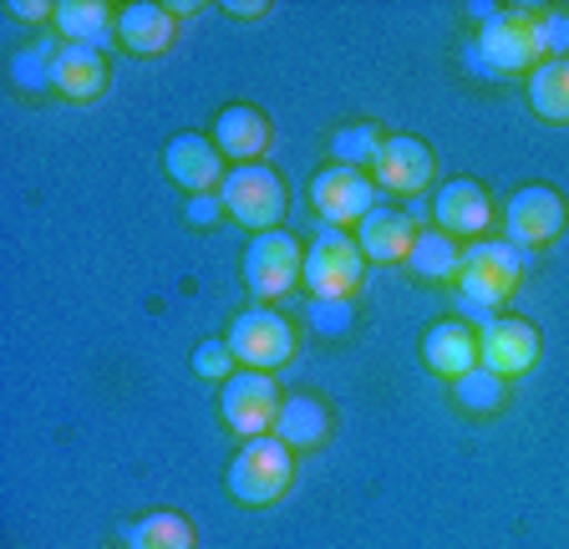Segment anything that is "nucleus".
<instances>
[{
	"instance_id": "nucleus-13",
	"label": "nucleus",
	"mask_w": 569,
	"mask_h": 549,
	"mask_svg": "<svg viewBox=\"0 0 569 549\" xmlns=\"http://www.w3.org/2000/svg\"><path fill=\"white\" fill-rule=\"evenodd\" d=\"M163 168H168V179L183 183L189 193H219V183H224V153H219V143L203 138V132H178V138H168Z\"/></svg>"
},
{
	"instance_id": "nucleus-4",
	"label": "nucleus",
	"mask_w": 569,
	"mask_h": 549,
	"mask_svg": "<svg viewBox=\"0 0 569 549\" xmlns=\"http://www.w3.org/2000/svg\"><path fill=\"white\" fill-rule=\"evenodd\" d=\"M306 280V250L290 229H264V234L249 239L244 250V286L249 296L260 300H280Z\"/></svg>"
},
{
	"instance_id": "nucleus-18",
	"label": "nucleus",
	"mask_w": 569,
	"mask_h": 549,
	"mask_svg": "<svg viewBox=\"0 0 569 549\" xmlns=\"http://www.w3.org/2000/svg\"><path fill=\"white\" fill-rule=\"evenodd\" d=\"M178 37V16L168 6H153V0H138V6H122L118 11V41L138 57H158L168 51Z\"/></svg>"
},
{
	"instance_id": "nucleus-10",
	"label": "nucleus",
	"mask_w": 569,
	"mask_h": 549,
	"mask_svg": "<svg viewBox=\"0 0 569 549\" xmlns=\"http://www.w3.org/2000/svg\"><path fill=\"white\" fill-rule=\"evenodd\" d=\"M371 189H377V183H371L361 168L331 163L310 179V209H316L326 224H361V219L377 209V203H371Z\"/></svg>"
},
{
	"instance_id": "nucleus-1",
	"label": "nucleus",
	"mask_w": 569,
	"mask_h": 549,
	"mask_svg": "<svg viewBox=\"0 0 569 549\" xmlns=\"http://www.w3.org/2000/svg\"><path fill=\"white\" fill-rule=\"evenodd\" d=\"M539 16L545 11H503L498 6L483 26H478V41L468 47V61L478 72H498V77H513V72H533L545 61V41H539Z\"/></svg>"
},
{
	"instance_id": "nucleus-31",
	"label": "nucleus",
	"mask_w": 569,
	"mask_h": 549,
	"mask_svg": "<svg viewBox=\"0 0 569 549\" xmlns=\"http://www.w3.org/2000/svg\"><path fill=\"white\" fill-rule=\"evenodd\" d=\"M183 214H189L193 229H209L213 219L224 214V199H219V193H189V209H183Z\"/></svg>"
},
{
	"instance_id": "nucleus-25",
	"label": "nucleus",
	"mask_w": 569,
	"mask_h": 549,
	"mask_svg": "<svg viewBox=\"0 0 569 549\" xmlns=\"http://www.w3.org/2000/svg\"><path fill=\"white\" fill-rule=\"evenodd\" d=\"M452 402H458L462 412L488 418V412H498V407L509 402V387H503V377H498V371L473 367L468 377H458V382H452Z\"/></svg>"
},
{
	"instance_id": "nucleus-33",
	"label": "nucleus",
	"mask_w": 569,
	"mask_h": 549,
	"mask_svg": "<svg viewBox=\"0 0 569 549\" xmlns=\"http://www.w3.org/2000/svg\"><path fill=\"white\" fill-rule=\"evenodd\" d=\"M229 16H270V0H229Z\"/></svg>"
},
{
	"instance_id": "nucleus-3",
	"label": "nucleus",
	"mask_w": 569,
	"mask_h": 549,
	"mask_svg": "<svg viewBox=\"0 0 569 549\" xmlns=\"http://www.w3.org/2000/svg\"><path fill=\"white\" fill-rule=\"evenodd\" d=\"M533 254L513 250L509 239H473L468 250H462V264H458V290L468 306H478V311H493V306H503V300L519 290L523 280V264H529Z\"/></svg>"
},
{
	"instance_id": "nucleus-28",
	"label": "nucleus",
	"mask_w": 569,
	"mask_h": 549,
	"mask_svg": "<svg viewBox=\"0 0 569 549\" xmlns=\"http://www.w3.org/2000/svg\"><path fill=\"white\" fill-rule=\"evenodd\" d=\"M193 371L209 377V382H229V377H234V351H229V341H203V347H193Z\"/></svg>"
},
{
	"instance_id": "nucleus-12",
	"label": "nucleus",
	"mask_w": 569,
	"mask_h": 549,
	"mask_svg": "<svg viewBox=\"0 0 569 549\" xmlns=\"http://www.w3.org/2000/svg\"><path fill=\"white\" fill-rule=\"evenodd\" d=\"M371 173H377V189H391V193H402V199H417V193L432 183V173H438V158H432V148H427L422 138L397 132V138L381 143Z\"/></svg>"
},
{
	"instance_id": "nucleus-17",
	"label": "nucleus",
	"mask_w": 569,
	"mask_h": 549,
	"mask_svg": "<svg viewBox=\"0 0 569 549\" xmlns=\"http://www.w3.org/2000/svg\"><path fill=\"white\" fill-rule=\"evenodd\" d=\"M213 143H219L224 158H234V168L260 163L264 148H270V118L260 108H249V102H234V108L213 118Z\"/></svg>"
},
{
	"instance_id": "nucleus-2",
	"label": "nucleus",
	"mask_w": 569,
	"mask_h": 549,
	"mask_svg": "<svg viewBox=\"0 0 569 549\" xmlns=\"http://www.w3.org/2000/svg\"><path fill=\"white\" fill-rule=\"evenodd\" d=\"M290 478H296V453L274 432H264V438H244V448L229 458L224 489L244 509H264V503H274L290 489Z\"/></svg>"
},
{
	"instance_id": "nucleus-21",
	"label": "nucleus",
	"mask_w": 569,
	"mask_h": 549,
	"mask_svg": "<svg viewBox=\"0 0 569 549\" xmlns=\"http://www.w3.org/2000/svg\"><path fill=\"white\" fill-rule=\"evenodd\" d=\"M458 264H462L458 239L442 234V229H417L412 254H407V270L417 280H458Z\"/></svg>"
},
{
	"instance_id": "nucleus-7",
	"label": "nucleus",
	"mask_w": 569,
	"mask_h": 549,
	"mask_svg": "<svg viewBox=\"0 0 569 549\" xmlns=\"http://www.w3.org/2000/svg\"><path fill=\"white\" fill-rule=\"evenodd\" d=\"M565 224H569V209H565V199H559V189H549V183H523V189L503 203V234H509V244L523 254L555 244V239L565 234Z\"/></svg>"
},
{
	"instance_id": "nucleus-20",
	"label": "nucleus",
	"mask_w": 569,
	"mask_h": 549,
	"mask_svg": "<svg viewBox=\"0 0 569 549\" xmlns=\"http://www.w3.org/2000/svg\"><path fill=\"white\" fill-rule=\"evenodd\" d=\"M274 438H280L290 453H310V448H320V442L331 438V407L306 392L284 397L280 418H274Z\"/></svg>"
},
{
	"instance_id": "nucleus-14",
	"label": "nucleus",
	"mask_w": 569,
	"mask_h": 549,
	"mask_svg": "<svg viewBox=\"0 0 569 549\" xmlns=\"http://www.w3.org/2000/svg\"><path fill=\"white\" fill-rule=\"evenodd\" d=\"M432 219H438V229L452 239H483L488 219H493V203H488L483 183L452 179V183H442L438 199H432Z\"/></svg>"
},
{
	"instance_id": "nucleus-29",
	"label": "nucleus",
	"mask_w": 569,
	"mask_h": 549,
	"mask_svg": "<svg viewBox=\"0 0 569 549\" xmlns=\"http://www.w3.org/2000/svg\"><path fill=\"white\" fill-rule=\"evenodd\" d=\"M351 321H356L351 300H316V306H310V326H316L320 336H341V331H351Z\"/></svg>"
},
{
	"instance_id": "nucleus-19",
	"label": "nucleus",
	"mask_w": 569,
	"mask_h": 549,
	"mask_svg": "<svg viewBox=\"0 0 569 549\" xmlns=\"http://www.w3.org/2000/svg\"><path fill=\"white\" fill-rule=\"evenodd\" d=\"M412 239H417V229L402 209H371V214L356 224V244L377 264H402L407 254H412Z\"/></svg>"
},
{
	"instance_id": "nucleus-6",
	"label": "nucleus",
	"mask_w": 569,
	"mask_h": 549,
	"mask_svg": "<svg viewBox=\"0 0 569 549\" xmlns=\"http://www.w3.org/2000/svg\"><path fill=\"white\" fill-rule=\"evenodd\" d=\"M219 199H224V214H234L254 234H264V229H274L284 219V183L264 163L229 168L224 183H219Z\"/></svg>"
},
{
	"instance_id": "nucleus-27",
	"label": "nucleus",
	"mask_w": 569,
	"mask_h": 549,
	"mask_svg": "<svg viewBox=\"0 0 569 549\" xmlns=\"http://www.w3.org/2000/svg\"><path fill=\"white\" fill-rule=\"evenodd\" d=\"M51 61H57V51H51V47L21 51V57L11 61V82L21 87V92H47V87H51Z\"/></svg>"
},
{
	"instance_id": "nucleus-11",
	"label": "nucleus",
	"mask_w": 569,
	"mask_h": 549,
	"mask_svg": "<svg viewBox=\"0 0 569 549\" xmlns=\"http://www.w3.org/2000/svg\"><path fill=\"white\" fill-rule=\"evenodd\" d=\"M539 361V331L519 316H493L488 326H478V367L498 371L503 382L523 377Z\"/></svg>"
},
{
	"instance_id": "nucleus-22",
	"label": "nucleus",
	"mask_w": 569,
	"mask_h": 549,
	"mask_svg": "<svg viewBox=\"0 0 569 549\" xmlns=\"http://www.w3.org/2000/svg\"><path fill=\"white\" fill-rule=\"evenodd\" d=\"M529 108L545 122H569V57L539 61L529 72Z\"/></svg>"
},
{
	"instance_id": "nucleus-23",
	"label": "nucleus",
	"mask_w": 569,
	"mask_h": 549,
	"mask_svg": "<svg viewBox=\"0 0 569 549\" xmlns=\"http://www.w3.org/2000/svg\"><path fill=\"white\" fill-rule=\"evenodd\" d=\"M128 549H193V525L178 509H153L128 525Z\"/></svg>"
},
{
	"instance_id": "nucleus-32",
	"label": "nucleus",
	"mask_w": 569,
	"mask_h": 549,
	"mask_svg": "<svg viewBox=\"0 0 569 549\" xmlns=\"http://www.w3.org/2000/svg\"><path fill=\"white\" fill-rule=\"evenodd\" d=\"M6 11L21 16V21H57V6H47V0H11Z\"/></svg>"
},
{
	"instance_id": "nucleus-5",
	"label": "nucleus",
	"mask_w": 569,
	"mask_h": 549,
	"mask_svg": "<svg viewBox=\"0 0 569 549\" xmlns=\"http://www.w3.org/2000/svg\"><path fill=\"white\" fill-rule=\"evenodd\" d=\"M361 270H367V254H361L356 234L320 229L306 250V280L300 286L316 300H351V290L361 286Z\"/></svg>"
},
{
	"instance_id": "nucleus-8",
	"label": "nucleus",
	"mask_w": 569,
	"mask_h": 549,
	"mask_svg": "<svg viewBox=\"0 0 569 549\" xmlns=\"http://www.w3.org/2000/svg\"><path fill=\"white\" fill-rule=\"evenodd\" d=\"M229 351H234L239 367L249 371H274L290 361V351H296V326L284 321L280 311H264V306H254V311L234 316V326H229Z\"/></svg>"
},
{
	"instance_id": "nucleus-16",
	"label": "nucleus",
	"mask_w": 569,
	"mask_h": 549,
	"mask_svg": "<svg viewBox=\"0 0 569 549\" xmlns=\"http://www.w3.org/2000/svg\"><path fill=\"white\" fill-rule=\"evenodd\" d=\"M422 361L427 371H438L442 382H458L478 367V331L468 321H438L422 336Z\"/></svg>"
},
{
	"instance_id": "nucleus-24",
	"label": "nucleus",
	"mask_w": 569,
	"mask_h": 549,
	"mask_svg": "<svg viewBox=\"0 0 569 549\" xmlns=\"http://www.w3.org/2000/svg\"><path fill=\"white\" fill-rule=\"evenodd\" d=\"M67 41H82V47H102L107 41V26H112V11L102 0H61L57 6V21H51Z\"/></svg>"
},
{
	"instance_id": "nucleus-30",
	"label": "nucleus",
	"mask_w": 569,
	"mask_h": 549,
	"mask_svg": "<svg viewBox=\"0 0 569 549\" xmlns=\"http://www.w3.org/2000/svg\"><path fill=\"white\" fill-rule=\"evenodd\" d=\"M539 41H545V61L569 57V11H545L539 16Z\"/></svg>"
},
{
	"instance_id": "nucleus-15",
	"label": "nucleus",
	"mask_w": 569,
	"mask_h": 549,
	"mask_svg": "<svg viewBox=\"0 0 569 549\" xmlns=\"http://www.w3.org/2000/svg\"><path fill=\"white\" fill-rule=\"evenodd\" d=\"M51 87L71 102H97L107 92V57L102 47H82V41H67L57 47V61H51Z\"/></svg>"
},
{
	"instance_id": "nucleus-26",
	"label": "nucleus",
	"mask_w": 569,
	"mask_h": 549,
	"mask_svg": "<svg viewBox=\"0 0 569 549\" xmlns=\"http://www.w3.org/2000/svg\"><path fill=\"white\" fill-rule=\"evenodd\" d=\"M381 143H387V132L377 122H351V128L331 132V158L346 168H367V163H377Z\"/></svg>"
},
{
	"instance_id": "nucleus-9",
	"label": "nucleus",
	"mask_w": 569,
	"mask_h": 549,
	"mask_svg": "<svg viewBox=\"0 0 569 549\" xmlns=\"http://www.w3.org/2000/svg\"><path fill=\"white\" fill-rule=\"evenodd\" d=\"M280 402L284 397L270 371H249V367H239L224 382V392H219V412H224V422L239 438H264V432H274Z\"/></svg>"
}]
</instances>
